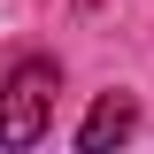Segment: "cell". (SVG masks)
Segmentation results:
<instances>
[{
	"label": "cell",
	"instance_id": "obj_1",
	"mask_svg": "<svg viewBox=\"0 0 154 154\" xmlns=\"http://www.w3.org/2000/svg\"><path fill=\"white\" fill-rule=\"evenodd\" d=\"M54 93H62V69L46 54H23L0 77V146H38L54 123Z\"/></svg>",
	"mask_w": 154,
	"mask_h": 154
},
{
	"label": "cell",
	"instance_id": "obj_2",
	"mask_svg": "<svg viewBox=\"0 0 154 154\" xmlns=\"http://www.w3.org/2000/svg\"><path fill=\"white\" fill-rule=\"evenodd\" d=\"M131 123H139L131 93H100V100H93V116L77 123V146H85V154H100V146H116V139H131Z\"/></svg>",
	"mask_w": 154,
	"mask_h": 154
}]
</instances>
